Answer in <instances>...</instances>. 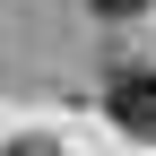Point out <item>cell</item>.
Returning a JSON list of instances; mask_svg holds the SVG:
<instances>
[{"label": "cell", "instance_id": "obj_1", "mask_svg": "<svg viewBox=\"0 0 156 156\" xmlns=\"http://www.w3.org/2000/svg\"><path fill=\"white\" fill-rule=\"evenodd\" d=\"M104 113L130 130V139H156V69L147 61H122L104 78Z\"/></svg>", "mask_w": 156, "mask_h": 156}, {"label": "cell", "instance_id": "obj_3", "mask_svg": "<svg viewBox=\"0 0 156 156\" xmlns=\"http://www.w3.org/2000/svg\"><path fill=\"white\" fill-rule=\"evenodd\" d=\"M0 156H61V147H52V139H9Z\"/></svg>", "mask_w": 156, "mask_h": 156}, {"label": "cell", "instance_id": "obj_2", "mask_svg": "<svg viewBox=\"0 0 156 156\" xmlns=\"http://www.w3.org/2000/svg\"><path fill=\"white\" fill-rule=\"evenodd\" d=\"M87 9H95V17H139L147 0H87Z\"/></svg>", "mask_w": 156, "mask_h": 156}]
</instances>
